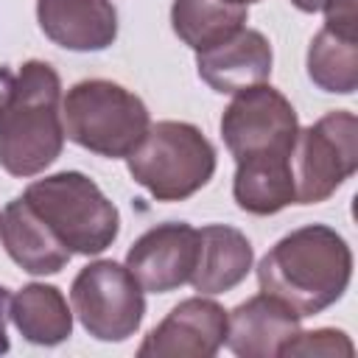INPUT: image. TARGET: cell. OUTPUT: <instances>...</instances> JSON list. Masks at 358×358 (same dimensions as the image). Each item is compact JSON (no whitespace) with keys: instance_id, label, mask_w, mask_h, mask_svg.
Wrapping results in <instances>:
<instances>
[{"instance_id":"1","label":"cell","mask_w":358,"mask_h":358,"mask_svg":"<svg viewBox=\"0 0 358 358\" xmlns=\"http://www.w3.org/2000/svg\"><path fill=\"white\" fill-rule=\"evenodd\" d=\"M64 140L59 73L42 59L3 70L0 168L8 176L31 179L59 159Z\"/></svg>"},{"instance_id":"2","label":"cell","mask_w":358,"mask_h":358,"mask_svg":"<svg viewBox=\"0 0 358 358\" xmlns=\"http://www.w3.org/2000/svg\"><path fill=\"white\" fill-rule=\"evenodd\" d=\"M350 280V243L327 224H305L291 229L257 263L260 291L282 299L302 319L336 305Z\"/></svg>"},{"instance_id":"3","label":"cell","mask_w":358,"mask_h":358,"mask_svg":"<svg viewBox=\"0 0 358 358\" xmlns=\"http://www.w3.org/2000/svg\"><path fill=\"white\" fill-rule=\"evenodd\" d=\"M62 120L67 140L106 159H126L151 126L143 98L109 78L73 84L62 98Z\"/></svg>"},{"instance_id":"4","label":"cell","mask_w":358,"mask_h":358,"mask_svg":"<svg viewBox=\"0 0 358 358\" xmlns=\"http://www.w3.org/2000/svg\"><path fill=\"white\" fill-rule=\"evenodd\" d=\"M22 199L59 235L73 255H101L120 232V213L81 171H59L34 179Z\"/></svg>"},{"instance_id":"5","label":"cell","mask_w":358,"mask_h":358,"mask_svg":"<svg viewBox=\"0 0 358 358\" xmlns=\"http://www.w3.org/2000/svg\"><path fill=\"white\" fill-rule=\"evenodd\" d=\"M126 168L157 201H185L213 179L215 148L199 126L159 120L126 157Z\"/></svg>"},{"instance_id":"6","label":"cell","mask_w":358,"mask_h":358,"mask_svg":"<svg viewBox=\"0 0 358 358\" xmlns=\"http://www.w3.org/2000/svg\"><path fill=\"white\" fill-rule=\"evenodd\" d=\"M358 168V117L333 109L308 129H299L291 151L296 204L327 201Z\"/></svg>"},{"instance_id":"7","label":"cell","mask_w":358,"mask_h":358,"mask_svg":"<svg viewBox=\"0 0 358 358\" xmlns=\"http://www.w3.org/2000/svg\"><path fill=\"white\" fill-rule=\"evenodd\" d=\"M143 294L134 274L115 260L87 263L70 285L73 313L98 341H126L140 330L145 316Z\"/></svg>"},{"instance_id":"8","label":"cell","mask_w":358,"mask_h":358,"mask_svg":"<svg viewBox=\"0 0 358 358\" xmlns=\"http://www.w3.org/2000/svg\"><path fill=\"white\" fill-rule=\"evenodd\" d=\"M296 134V109L268 81L235 92L221 115V137L235 162L291 157Z\"/></svg>"},{"instance_id":"9","label":"cell","mask_w":358,"mask_h":358,"mask_svg":"<svg viewBox=\"0 0 358 358\" xmlns=\"http://www.w3.org/2000/svg\"><path fill=\"white\" fill-rule=\"evenodd\" d=\"M227 341V310L199 294L171 308V313L143 338L140 358H213Z\"/></svg>"},{"instance_id":"10","label":"cell","mask_w":358,"mask_h":358,"mask_svg":"<svg viewBox=\"0 0 358 358\" xmlns=\"http://www.w3.org/2000/svg\"><path fill=\"white\" fill-rule=\"evenodd\" d=\"M199 257V229L185 221L157 224L143 232L126 252V268L143 291L168 294L190 282Z\"/></svg>"},{"instance_id":"11","label":"cell","mask_w":358,"mask_h":358,"mask_svg":"<svg viewBox=\"0 0 358 358\" xmlns=\"http://www.w3.org/2000/svg\"><path fill=\"white\" fill-rule=\"evenodd\" d=\"M302 316L271 294H255L227 313V347L241 358H274L299 333Z\"/></svg>"},{"instance_id":"12","label":"cell","mask_w":358,"mask_h":358,"mask_svg":"<svg viewBox=\"0 0 358 358\" xmlns=\"http://www.w3.org/2000/svg\"><path fill=\"white\" fill-rule=\"evenodd\" d=\"M271 42L255 28H241L221 45L196 53L199 78L221 95H235L246 87L266 84L271 76Z\"/></svg>"},{"instance_id":"13","label":"cell","mask_w":358,"mask_h":358,"mask_svg":"<svg viewBox=\"0 0 358 358\" xmlns=\"http://www.w3.org/2000/svg\"><path fill=\"white\" fill-rule=\"evenodd\" d=\"M42 34L76 53L106 50L117 39V11L112 0H36Z\"/></svg>"},{"instance_id":"14","label":"cell","mask_w":358,"mask_h":358,"mask_svg":"<svg viewBox=\"0 0 358 358\" xmlns=\"http://www.w3.org/2000/svg\"><path fill=\"white\" fill-rule=\"evenodd\" d=\"M0 241L6 255L28 274L45 277L59 274L73 252L59 241V235L31 210V204L17 196L0 213Z\"/></svg>"},{"instance_id":"15","label":"cell","mask_w":358,"mask_h":358,"mask_svg":"<svg viewBox=\"0 0 358 358\" xmlns=\"http://www.w3.org/2000/svg\"><path fill=\"white\" fill-rule=\"evenodd\" d=\"M255 263L249 238L229 224H207L199 229V257L190 274V285L204 294H227L246 280Z\"/></svg>"},{"instance_id":"16","label":"cell","mask_w":358,"mask_h":358,"mask_svg":"<svg viewBox=\"0 0 358 358\" xmlns=\"http://www.w3.org/2000/svg\"><path fill=\"white\" fill-rule=\"evenodd\" d=\"M8 319L20 336L39 347H56L73 336V310L64 294L48 282H28L8 299Z\"/></svg>"},{"instance_id":"17","label":"cell","mask_w":358,"mask_h":358,"mask_svg":"<svg viewBox=\"0 0 358 358\" xmlns=\"http://www.w3.org/2000/svg\"><path fill=\"white\" fill-rule=\"evenodd\" d=\"M232 199L243 213L274 215L288 204H296L291 157H260L235 162Z\"/></svg>"},{"instance_id":"18","label":"cell","mask_w":358,"mask_h":358,"mask_svg":"<svg viewBox=\"0 0 358 358\" xmlns=\"http://www.w3.org/2000/svg\"><path fill=\"white\" fill-rule=\"evenodd\" d=\"M246 25V6L227 0H173L171 28L196 53L210 50Z\"/></svg>"},{"instance_id":"19","label":"cell","mask_w":358,"mask_h":358,"mask_svg":"<svg viewBox=\"0 0 358 358\" xmlns=\"http://www.w3.org/2000/svg\"><path fill=\"white\" fill-rule=\"evenodd\" d=\"M308 78L322 92L352 95L358 90V39L322 28L308 45Z\"/></svg>"},{"instance_id":"20","label":"cell","mask_w":358,"mask_h":358,"mask_svg":"<svg viewBox=\"0 0 358 358\" xmlns=\"http://www.w3.org/2000/svg\"><path fill=\"white\" fill-rule=\"evenodd\" d=\"M280 355H327V358H352L355 355V344L350 341V336L344 330L336 327H319V330H299L291 341L282 344Z\"/></svg>"},{"instance_id":"21","label":"cell","mask_w":358,"mask_h":358,"mask_svg":"<svg viewBox=\"0 0 358 358\" xmlns=\"http://www.w3.org/2000/svg\"><path fill=\"white\" fill-rule=\"evenodd\" d=\"M322 11H324V28L358 39V0H327Z\"/></svg>"},{"instance_id":"22","label":"cell","mask_w":358,"mask_h":358,"mask_svg":"<svg viewBox=\"0 0 358 358\" xmlns=\"http://www.w3.org/2000/svg\"><path fill=\"white\" fill-rule=\"evenodd\" d=\"M8 288L0 285V355L8 352V333H6V319H8Z\"/></svg>"},{"instance_id":"23","label":"cell","mask_w":358,"mask_h":358,"mask_svg":"<svg viewBox=\"0 0 358 358\" xmlns=\"http://www.w3.org/2000/svg\"><path fill=\"white\" fill-rule=\"evenodd\" d=\"M324 3H327V0H291V6L299 8V11H305V14H316V11H322Z\"/></svg>"},{"instance_id":"24","label":"cell","mask_w":358,"mask_h":358,"mask_svg":"<svg viewBox=\"0 0 358 358\" xmlns=\"http://www.w3.org/2000/svg\"><path fill=\"white\" fill-rule=\"evenodd\" d=\"M227 3H235V6H249V3H257V0H227Z\"/></svg>"}]
</instances>
